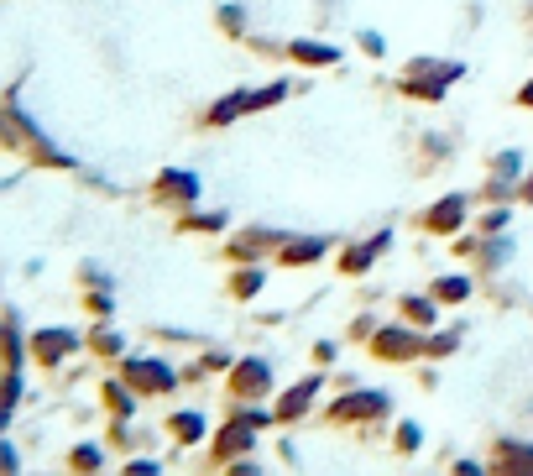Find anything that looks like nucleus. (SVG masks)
Instances as JSON below:
<instances>
[{"mask_svg": "<svg viewBox=\"0 0 533 476\" xmlns=\"http://www.w3.org/2000/svg\"><path fill=\"white\" fill-rule=\"evenodd\" d=\"M126 377H131V382H142V388H173V372H168V367H157V361H131Z\"/></svg>", "mask_w": 533, "mask_h": 476, "instance_id": "obj_1", "label": "nucleus"}, {"mask_svg": "<svg viewBox=\"0 0 533 476\" xmlns=\"http://www.w3.org/2000/svg\"><path fill=\"white\" fill-rule=\"evenodd\" d=\"M387 408V398L382 393H366V398H345V403H335V419H356V414H382Z\"/></svg>", "mask_w": 533, "mask_h": 476, "instance_id": "obj_2", "label": "nucleus"}, {"mask_svg": "<svg viewBox=\"0 0 533 476\" xmlns=\"http://www.w3.org/2000/svg\"><path fill=\"white\" fill-rule=\"evenodd\" d=\"M460 215H466V204H460V199H445V204H434V210H429V225H434V231H455Z\"/></svg>", "mask_w": 533, "mask_h": 476, "instance_id": "obj_3", "label": "nucleus"}, {"mask_svg": "<svg viewBox=\"0 0 533 476\" xmlns=\"http://www.w3.org/2000/svg\"><path fill=\"white\" fill-rule=\"evenodd\" d=\"M377 346H382V356H413V351H419V340H413V335H398V330H382Z\"/></svg>", "mask_w": 533, "mask_h": 476, "instance_id": "obj_4", "label": "nucleus"}, {"mask_svg": "<svg viewBox=\"0 0 533 476\" xmlns=\"http://www.w3.org/2000/svg\"><path fill=\"white\" fill-rule=\"evenodd\" d=\"M68 346H74V335H68V330H48V335H37V356H63Z\"/></svg>", "mask_w": 533, "mask_h": 476, "instance_id": "obj_5", "label": "nucleus"}, {"mask_svg": "<svg viewBox=\"0 0 533 476\" xmlns=\"http://www.w3.org/2000/svg\"><path fill=\"white\" fill-rule=\"evenodd\" d=\"M262 382H267V367H262V361H257V367H241V377H236V388H241V393H251V388H262Z\"/></svg>", "mask_w": 533, "mask_h": 476, "instance_id": "obj_6", "label": "nucleus"}, {"mask_svg": "<svg viewBox=\"0 0 533 476\" xmlns=\"http://www.w3.org/2000/svg\"><path fill=\"white\" fill-rule=\"evenodd\" d=\"M293 58H304V63H330V58H340V53H330V48H314V42H298Z\"/></svg>", "mask_w": 533, "mask_h": 476, "instance_id": "obj_7", "label": "nucleus"}, {"mask_svg": "<svg viewBox=\"0 0 533 476\" xmlns=\"http://www.w3.org/2000/svg\"><path fill=\"white\" fill-rule=\"evenodd\" d=\"M439 299H466V278H445L439 283Z\"/></svg>", "mask_w": 533, "mask_h": 476, "instance_id": "obj_8", "label": "nucleus"}, {"mask_svg": "<svg viewBox=\"0 0 533 476\" xmlns=\"http://www.w3.org/2000/svg\"><path fill=\"white\" fill-rule=\"evenodd\" d=\"M178 435H183V440H199V419L183 414V419H178Z\"/></svg>", "mask_w": 533, "mask_h": 476, "instance_id": "obj_9", "label": "nucleus"}, {"mask_svg": "<svg viewBox=\"0 0 533 476\" xmlns=\"http://www.w3.org/2000/svg\"><path fill=\"white\" fill-rule=\"evenodd\" d=\"M408 314H413V320H419V325H429V320H434V309H429L424 299H413V304H408Z\"/></svg>", "mask_w": 533, "mask_h": 476, "instance_id": "obj_10", "label": "nucleus"}]
</instances>
